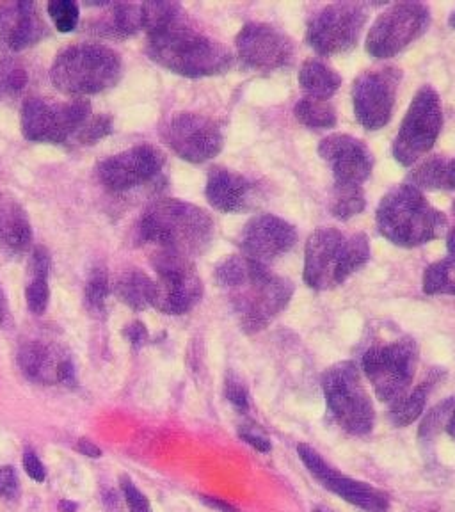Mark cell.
Here are the masks:
<instances>
[{
	"label": "cell",
	"instance_id": "cell-1",
	"mask_svg": "<svg viewBox=\"0 0 455 512\" xmlns=\"http://www.w3.org/2000/svg\"><path fill=\"white\" fill-rule=\"evenodd\" d=\"M146 54L153 63L189 79L223 75L235 63L232 50L194 29L187 13L148 34Z\"/></svg>",
	"mask_w": 455,
	"mask_h": 512
},
{
	"label": "cell",
	"instance_id": "cell-2",
	"mask_svg": "<svg viewBox=\"0 0 455 512\" xmlns=\"http://www.w3.org/2000/svg\"><path fill=\"white\" fill-rule=\"evenodd\" d=\"M136 232L139 242L153 246L155 253L192 260L203 255L214 239V221L192 203L162 198L144 210Z\"/></svg>",
	"mask_w": 455,
	"mask_h": 512
},
{
	"label": "cell",
	"instance_id": "cell-3",
	"mask_svg": "<svg viewBox=\"0 0 455 512\" xmlns=\"http://www.w3.org/2000/svg\"><path fill=\"white\" fill-rule=\"evenodd\" d=\"M376 223L384 239L400 248H418L447 232L448 219L432 207L422 191L409 184L386 192L376 210Z\"/></svg>",
	"mask_w": 455,
	"mask_h": 512
},
{
	"label": "cell",
	"instance_id": "cell-4",
	"mask_svg": "<svg viewBox=\"0 0 455 512\" xmlns=\"http://www.w3.org/2000/svg\"><path fill=\"white\" fill-rule=\"evenodd\" d=\"M123 75V61L114 48L100 43H77L57 54L50 80L64 95H98L112 89Z\"/></svg>",
	"mask_w": 455,
	"mask_h": 512
},
{
	"label": "cell",
	"instance_id": "cell-5",
	"mask_svg": "<svg viewBox=\"0 0 455 512\" xmlns=\"http://www.w3.org/2000/svg\"><path fill=\"white\" fill-rule=\"evenodd\" d=\"M228 292L233 310L239 315L240 328L253 335L267 328L287 308L294 296V283L272 274L269 265L249 260L246 280Z\"/></svg>",
	"mask_w": 455,
	"mask_h": 512
},
{
	"label": "cell",
	"instance_id": "cell-6",
	"mask_svg": "<svg viewBox=\"0 0 455 512\" xmlns=\"http://www.w3.org/2000/svg\"><path fill=\"white\" fill-rule=\"evenodd\" d=\"M322 390L329 415L345 432L365 436L374 429V404L354 361H340L329 367L322 376Z\"/></svg>",
	"mask_w": 455,
	"mask_h": 512
},
{
	"label": "cell",
	"instance_id": "cell-7",
	"mask_svg": "<svg viewBox=\"0 0 455 512\" xmlns=\"http://www.w3.org/2000/svg\"><path fill=\"white\" fill-rule=\"evenodd\" d=\"M418 356V345L411 336L368 347L361 358V367L374 386L377 399L393 406L408 395L415 379Z\"/></svg>",
	"mask_w": 455,
	"mask_h": 512
},
{
	"label": "cell",
	"instance_id": "cell-8",
	"mask_svg": "<svg viewBox=\"0 0 455 512\" xmlns=\"http://www.w3.org/2000/svg\"><path fill=\"white\" fill-rule=\"evenodd\" d=\"M91 116V104L84 98L63 102L29 98L22 105L20 127L25 139L32 143L63 144L79 134Z\"/></svg>",
	"mask_w": 455,
	"mask_h": 512
},
{
	"label": "cell",
	"instance_id": "cell-9",
	"mask_svg": "<svg viewBox=\"0 0 455 512\" xmlns=\"http://www.w3.org/2000/svg\"><path fill=\"white\" fill-rule=\"evenodd\" d=\"M443 128V109L438 91L432 86H422L411 100L408 112L400 123L393 141L392 153L402 166H413L431 152Z\"/></svg>",
	"mask_w": 455,
	"mask_h": 512
},
{
	"label": "cell",
	"instance_id": "cell-10",
	"mask_svg": "<svg viewBox=\"0 0 455 512\" xmlns=\"http://www.w3.org/2000/svg\"><path fill=\"white\" fill-rule=\"evenodd\" d=\"M367 20V6L360 2H335L313 16L304 40L319 56L344 54L358 45Z\"/></svg>",
	"mask_w": 455,
	"mask_h": 512
},
{
	"label": "cell",
	"instance_id": "cell-11",
	"mask_svg": "<svg viewBox=\"0 0 455 512\" xmlns=\"http://www.w3.org/2000/svg\"><path fill=\"white\" fill-rule=\"evenodd\" d=\"M152 265L157 272L153 308L164 315H185L203 297L201 281L192 260L169 253H153Z\"/></svg>",
	"mask_w": 455,
	"mask_h": 512
},
{
	"label": "cell",
	"instance_id": "cell-12",
	"mask_svg": "<svg viewBox=\"0 0 455 512\" xmlns=\"http://www.w3.org/2000/svg\"><path fill=\"white\" fill-rule=\"evenodd\" d=\"M431 11L420 2H399L377 16L368 31L365 48L376 59H390L424 34Z\"/></svg>",
	"mask_w": 455,
	"mask_h": 512
},
{
	"label": "cell",
	"instance_id": "cell-13",
	"mask_svg": "<svg viewBox=\"0 0 455 512\" xmlns=\"http://www.w3.org/2000/svg\"><path fill=\"white\" fill-rule=\"evenodd\" d=\"M402 72L388 64L360 73L352 84V105L361 127L376 132L388 125L397 100Z\"/></svg>",
	"mask_w": 455,
	"mask_h": 512
},
{
	"label": "cell",
	"instance_id": "cell-14",
	"mask_svg": "<svg viewBox=\"0 0 455 512\" xmlns=\"http://www.w3.org/2000/svg\"><path fill=\"white\" fill-rule=\"evenodd\" d=\"M169 148L185 162L203 164L223 150V132L216 121L198 112H178L162 130Z\"/></svg>",
	"mask_w": 455,
	"mask_h": 512
},
{
	"label": "cell",
	"instance_id": "cell-15",
	"mask_svg": "<svg viewBox=\"0 0 455 512\" xmlns=\"http://www.w3.org/2000/svg\"><path fill=\"white\" fill-rule=\"evenodd\" d=\"M237 57L251 70L274 72L294 63V41L280 29L262 22H249L235 38Z\"/></svg>",
	"mask_w": 455,
	"mask_h": 512
},
{
	"label": "cell",
	"instance_id": "cell-16",
	"mask_svg": "<svg viewBox=\"0 0 455 512\" xmlns=\"http://www.w3.org/2000/svg\"><path fill=\"white\" fill-rule=\"evenodd\" d=\"M164 162L166 157L159 148L152 144H136L100 162L98 178L109 191H130L159 175Z\"/></svg>",
	"mask_w": 455,
	"mask_h": 512
},
{
	"label": "cell",
	"instance_id": "cell-17",
	"mask_svg": "<svg viewBox=\"0 0 455 512\" xmlns=\"http://www.w3.org/2000/svg\"><path fill=\"white\" fill-rule=\"evenodd\" d=\"M296 226L272 214L249 219L239 235L242 256L258 264L269 265L272 260L288 253L297 244Z\"/></svg>",
	"mask_w": 455,
	"mask_h": 512
},
{
	"label": "cell",
	"instance_id": "cell-18",
	"mask_svg": "<svg viewBox=\"0 0 455 512\" xmlns=\"http://www.w3.org/2000/svg\"><path fill=\"white\" fill-rule=\"evenodd\" d=\"M317 153L328 162L335 184L361 187L374 171V155L358 137L331 134L320 141Z\"/></svg>",
	"mask_w": 455,
	"mask_h": 512
},
{
	"label": "cell",
	"instance_id": "cell-19",
	"mask_svg": "<svg viewBox=\"0 0 455 512\" xmlns=\"http://www.w3.org/2000/svg\"><path fill=\"white\" fill-rule=\"evenodd\" d=\"M18 367L32 383L56 386L63 384L68 388L77 386V374L72 356L57 345L41 340H32L20 345L18 349Z\"/></svg>",
	"mask_w": 455,
	"mask_h": 512
},
{
	"label": "cell",
	"instance_id": "cell-20",
	"mask_svg": "<svg viewBox=\"0 0 455 512\" xmlns=\"http://www.w3.org/2000/svg\"><path fill=\"white\" fill-rule=\"evenodd\" d=\"M344 233L331 226L317 228L306 240L303 280L313 290L336 287L335 271L338 253L344 244Z\"/></svg>",
	"mask_w": 455,
	"mask_h": 512
},
{
	"label": "cell",
	"instance_id": "cell-21",
	"mask_svg": "<svg viewBox=\"0 0 455 512\" xmlns=\"http://www.w3.org/2000/svg\"><path fill=\"white\" fill-rule=\"evenodd\" d=\"M47 34V24L41 20L34 2L0 4V41L13 52L36 45Z\"/></svg>",
	"mask_w": 455,
	"mask_h": 512
},
{
	"label": "cell",
	"instance_id": "cell-22",
	"mask_svg": "<svg viewBox=\"0 0 455 512\" xmlns=\"http://www.w3.org/2000/svg\"><path fill=\"white\" fill-rule=\"evenodd\" d=\"M253 192V182L237 171L217 166L208 173L205 196L210 207L216 208L219 212L232 214L246 210L251 205Z\"/></svg>",
	"mask_w": 455,
	"mask_h": 512
},
{
	"label": "cell",
	"instance_id": "cell-23",
	"mask_svg": "<svg viewBox=\"0 0 455 512\" xmlns=\"http://www.w3.org/2000/svg\"><path fill=\"white\" fill-rule=\"evenodd\" d=\"M32 244V226L24 207L0 196V249L8 256H22Z\"/></svg>",
	"mask_w": 455,
	"mask_h": 512
},
{
	"label": "cell",
	"instance_id": "cell-24",
	"mask_svg": "<svg viewBox=\"0 0 455 512\" xmlns=\"http://www.w3.org/2000/svg\"><path fill=\"white\" fill-rule=\"evenodd\" d=\"M320 484L361 511L388 512L390 509V500L383 491L372 488L367 482L345 477L338 470H333L328 479L322 480Z\"/></svg>",
	"mask_w": 455,
	"mask_h": 512
},
{
	"label": "cell",
	"instance_id": "cell-25",
	"mask_svg": "<svg viewBox=\"0 0 455 512\" xmlns=\"http://www.w3.org/2000/svg\"><path fill=\"white\" fill-rule=\"evenodd\" d=\"M89 27L96 34L107 38H130L137 32L143 31V13L141 4H111L107 6V13L100 16V20H93Z\"/></svg>",
	"mask_w": 455,
	"mask_h": 512
},
{
	"label": "cell",
	"instance_id": "cell-26",
	"mask_svg": "<svg viewBox=\"0 0 455 512\" xmlns=\"http://www.w3.org/2000/svg\"><path fill=\"white\" fill-rule=\"evenodd\" d=\"M299 86L308 98L329 100L342 86V77L324 61L308 59L299 70Z\"/></svg>",
	"mask_w": 455,
	"mask_h": 512
},
{
	"label": "cell",
	"instance_id": "cell-27",
	"mask_svg": "<svg viewBox=\"0 0 455 512\" xmlns=\"http://www.w3.org/2000/svg\"><path fill=\"white\" fill-rule=\"evenodd\" d=\"M114 292L132 310L143 312L152 306L155 281L141 269H128L116 281Z\"/></svg>",
	"mask_w": 455,
	"mask_h": 512
},
{
	"label": "cell",
	"instance_id": "cell-28",
	"mask_svg": "<svg viewBox=\"0 0 455 512\" xmlns=\"http://www.w3.org/2000/svg\"><path fill=\"white\" fill-rule=\"evenodd\" d=\"M438 383V372H432L431 376L425 379L424 383L418 384L415 390L395 402L390 411V420L395 427H408L416 422L424 413L425 404L429 399L434 384Z\"/></svg>",
	"mask_w": 455,
	"mask_h": 512
},
{
	"label": "cell",
	"instance_id": "cell-29",
	"mask_svg": "<svg viewBox=\"0 0 455 512\" xmlns=\"http://www.w3.org/2000/svg\"><path fill=\"white\" fill-rule=\"evenodd\" d=\"M370 260V240L365 233H354L344 240L336 260L335 281L342 285L354 272L360 271Z\"/></svg>",
	"mask_w": 455,
	"mask_h": 512
},
{
	"label": "cell",
	"instance_id": "cell-30",
	"mask_svg": "<svg viewBox=\"0 0 455 512\" xmlns=\"http://www.w3.org/2000/svg\"><path fill=\"white\" fill-rule=\"evenodd\" d=\"M448 159L429 157L420 162L408 176L409 185L418 191H445L447 189Z\"/></svg>",
	"mask_w": 455,
	"mask_h": 512
},
{
	"label": "cell",
	"instance_id": "cell-31",
	"mask_svg": "<svg viewBox=\"0 0 455 512\" xmlns=\"http://www.w3.org/2000/svg\"><path fill=\"white\" fill-rule=\"evenodd\" d=\"M367 207V200L361 187L352 185H333V194L329 198V210L336 219L349 221L351 217L358 216Z\"/></svg>",
	"mask_w": 455,
	"mask_h": 512
},
{
	"label": "cell",
	"instance_id": "cell-32",
	"mask_svg": "<svg viewBox=\"0 0 455 512\" xmlns=\"http://www.w3.org/2000/svg\"><path fill=\"white\" fill-rule=\"evenodd\" d=\"M296 118L301 125L308 128H335L336 111L333 105L329 104L328 100H315V98H308L304 96L297 102Z\"/></svg>",
	"mask_w": 455,
	"mask_h": 512
},
{
	"label": "cell",
	"instance_id": "cell-33",
	"mask_svg": "<svg viewBox=\"0 0 455 512\" xmlns=\"http://www.w3.org/2000/svg\"><path fill=\"white\" fill-rule=\"evenodd\" d=\"M424 292L427 296H455V256H447L427 267Z\"/></svg>",
	"mask_w": 455,
	"mask_h": 512
},
{
	"label": "cell",
	"instance_id": "cell-34",
	"mask_svg": "<svg viewBox=\"0 0 455 512\" xmlns=\"http://www.w3.org/2000/svg\"><path fill=\"white\" fill-rule=\"evenodd\" d=\"M29 73L15 57H0V102L13 100L24 91Z\"/></svg>",
	"mask_w": 455,
	"mask_h": 512
},
{
	"label": "cell",
	"instance_id": "cell-35",
	"mask_svg": "<svg viewBox=\"0 0 455 512\" xmlns=\"http://www.w3.org/2000/svg\"><path fill=\"white\" fill-rule=\"evenodd\" d=\"M109 296H111L109 272L104 265H96L89 272L88 281H86V290H84L86 306L93 313H102Z\"/></svg>",
	"mask_w": 455,
	"mask_h": 512
},
{
	"label": "cell",
	"instance_id": "cell-36",
	"mask_svg": "<svg viewBox=\"0 0 455 512\" xmlns=\"http://www.w3.org/2000/svg\"><path fill=\"white\" fill-rule=\"evenodd\" d=\"M455 397L443 400L436 408H432L427 415L424 416L420 429H418V438L422 441H431L436 438L443 429H447L448 420L454 413Z\"/></svg>",
	"mask_w": 455,
	"mask_h": 512
},
{
	"label": "cell",
	"instance_id": "cell-37",
	"mask_svg": "<svg viewBox=\"0 0 455 512\" xmlns=\"http://www.w3.org/2000/svg\"><path fill=\"white\" fill-rule=\"evenodd\" d=\"M48 16L59 32H72L77 29L80 20V8L73 0H56L47 6Z\"/></svg>",
	"mask_w": 455,
	"mask_h": 512
},
{
	"label": "cell",
	"instance_id": "cell-38",
	"mask_svg": "<svg viewBox=\"0 0 455 512\" xmlns=\"http://www.w3.org/2000/svg\"><path fill=\"white\" fill-rule=\"evenodd\" d=\"M25 301H27V308L34 315H43V313L47 312L48 303H50L48 278L31 276V281L25 287Z\"/></svg>",
	"mask_w": 455,
	"mask_h": 512
},
{
	"label": "cell",
	"instance_id": "cell-39",
	"mask_svg": "<svg viewBox=\"0 0 455 512\" xmlns=\"http://www.w3.org/2000/svg\"><path fill=\"white\" fill-rule=\"evenodd\" d=\"M112 132V120L107 114H98V116H91L86 125L80 128L79 141L82 144H95L109 136Z\"/></svg>",
	"mask_w": 455,
	"mask_h": 512
},
{
	"label": "cell",
	"instance_id": "cell-40",
	"mask_svg": "<svg viewBox=\"0 0 455 512\" xmlns=\"http://www.w3.org/2000/svg\"><path fill=\"white\" fill-rule=\"evenodd\" d=\"M297 454L301 457L304 466L308 468V472L312 473L313 477L319 480V482L328 479L329 475L333 473V468H331V466L322 459L319 452H315L312 447L301 443V445L297 447Z\"/></svg>",
	"mask_w": 455,
	"mask_h": 512
},
{
	"label": "cell",
	"instance_id": "cell-41",
	"mask_svg": "<svg viewBox=\"0 0 455 512\" xmlns=\"http://www.w3.org/2000/svg\"><path fill=\"white\" fill-rule=\"evenodd\" d=\"M121 491L125 496V504H127L128 511L130 512H152V505L150 500L143 495L136 484L132 482L130 477L127 475H121L120 477Z\"/></svg>",
	"mask_w": 455,
	"mask_h": 512
},
{
	"label": "cell",
	"instance_id": "cell-42",
	"mask_svg": "<svg viewBox=\"0 0 455 512\" xmlns=\"http://www.w3.org/2000/svg\"><path fill=\"white\" fill-rule=\"evenodd\" d=\"M239 438L262 454H269L272 450L271 438L267 436V432L260 425H240Z\"/></svg>",
	"mask_w": 455,
	"mask_h": 512
},
{
	"label": "cell",
	"instance_id": "cell-43",
	"mask_svg": "<svg viewBox=\"0 0 455 512\" xmlns=\"http://www.w3.org/2000/svg\"><path fill=\"white\" fill-rule=\"evenodd\" d=\"M226 399L237 409H246L249 406V395L246 390V384L240 381L235 374H228L226 377V386H224Z\"/></svg>",
	"mask_w": 455,
	"mask_h": 512
},
{
	"label": "cell",
	"instance_id": "cell-44",
	"mask_svg": "<svg viewBox=\"0 0 455 512\" xmlns=\"http://www.w3.org/2000/svg\"><path fill=\"white\" fill-rule=\"evenodd\" d=\"M0 496L16 500L20 496V480L13 466H0Z\"/></svg>",
	"mask_w": 455,
	"mask_h": 512
},
{
	"label": "cell",
	"instance_id": "cell-45",
	"mask_svg": "<svg viewBox=\"0 0 455 512\" xmlns=\"http://www.w3.org/2000/svg\"><path fill=\"white\" fill-rule=\"evenodd\" d=\"M22 464L24 470L34 482H45L47 480V470L41 463L40 457L36 456L34 450H25L24 457H22Z\"/></svg>",
	"mask_w": 455,
	"mask_h": 512
},
{
	"label": "cell",
	"instance_id": "cell-46",
	"mask_svg": "<svg viewBox=\"0 0 455 512\" xmlns=\"http://www.w3.org/2000/svg\"><path fill=\"white\" fill-rule=\"evenodd\" d=\"M50 267H52V260H50L47 249H34L31 253V260H29V272H31V276H43V278H48Z\"/></svg>",
	"mask_w": 455,
	"mask_h": 512
},
{
	"label": "cell",
	"instance_id": "cell-47",
	"mask_svg": "<svg viewBox=\"0 0 455 512\" xmlns=\"http://www.w3.org/2000/svg\"><path fill=\"white\" fill-rule=\"evenodd\" d=\"M125 336H127L128 342L132 344V347H134L136 351L137 349H143L146 342H148V338H150L148 329H146L143 322H139V320L132 322L130 326L125 328Z\"/></svg>",
	"mask_w": 455,
	"mask_h": 512
},
{
	"label": "cell",
	"instance_id": "cell-48",
	"mask_svg": "<svg viewBox=\"0 0 455 512\" xmlns=\"http://www.w3.org/2000/svg\"><path fill=\"white\" fill-rule=\"evenodd\" d=\"M77 450H79L82 456L91 457V459H100L102 457V448L95 445L93 441L86 440V438H80L77 441Z\"/></svg>",
	"mask_w": 455,
	"mask_h": 512
},
{
	"label": "cell",
	"instance_id": "cell-49",
	"mask_svg": "<svg viewBox=\"0 0 455 512\" xmlns=\"http://www.w3.org/2000/svg\"><path fill=\"white\" fill-rule=\"evenodd\" d=\"M11 324V312H9L8 297L0 288V328H8Z\"/></svg>",
	"mask_w": 455,
	"mask_h": 512
},
{
	"label": "cell",
	"instance_id": "cell-50",
	"mask_svg": "<svg viewBox=\"0 0 455 512\" xmlns=\"http://www.w3.org/2000/svg\"><path fill=\"white\" fill-rule=\"evenodd\" d=\"M201 500H203V504L208 505V507H212V509H216V511L221 512H239L233 505L226 504L224 500H219V498H212V496H201Z\"/></svg>",
	"mask_w": 455,
	"mask_h": 512
},
{
	"label": "cell",
	"instance_id": "cell-51",
	"mask_svg": "<svg viewBox=\"0 0 455 512\" xmlns=\"http://www.w3.org/2000/svg\"><path fill=\"white\" fill-rule=\"evenodd\" d=\"M445 191H455V157L448 160L447 189Z\"/></svg>",
	"mask_w": 455,
	"mask_h": 512
},
{
	"label": "cell",
	"instance_id": "cell-52",
	"mask_svg": "<svg viewBox=\"0 0 455 512\" xmlns=\"http://www.w3.org/2000/svg\"><path fill=\"white\" fill-rule=\"evenodd\" d=\"M448 256H455V228H452L447 235Z\"/></svg>",
	"mask_w": 455,
	"mask_h": 512
},
{
	"label": "cell",
	"instance_id": "cell-53",
	"mask_svg": "<svg viewBox=\"0 0 455 512\" xmlns=\"http://www.w3.org/2000/svg\"><path fill=\"white\" fill-rule=\"evenodd\" d=\"M59 509H61V512H75L77 511V504H73L70 500H61Z\"/></svg>",
	"mask_w": 455,
	"mask_h": 512
},
{
	"label": "cell",
	"instance_id": "cell-54",
	"mask_svg": "<svg viewBox=\"0 0 455 512\" xmlns=\"http://www.w3.org/2000/svg\"><path fill=\"white\" fill-rule=\"evenodd\" d=\"M445 431L452 436V440H455V409L452 416H450V420H448L447 429Z\"/></svg>",
	"mask_w": 455,
	"mask_h": 512
},
{
	"label": "cell",
	"instance_id": "cell-55",
	"mask_svg": "<svg viewBox=\"0 0 455 512\" xmlns=\"http://www.w3.org/2000/svg\"><path fill=\"white\" fill-rule=\"evenodd\" d=\"M448 25H450V27H454L455 29V9L452 11V15L448 16Z\"/></svg>",
	"mask_w": 455,
	"mask_h": 512
},
{
	"label": "cell",
	"instance_id": "cell-56",
	"mask_svg": "<svg viewBox=\"0 0 455 512\" xmlns=\"http://www.w3.org/2000/svg\"><path fill=\"white\" fill-rule=\"evenodd\" d=\"M313 512H329L326 509H322V507H317V509H313Z\"/></svg>",
	"mask_w": 455,
	"mask_h": 512
}]
</instances>
